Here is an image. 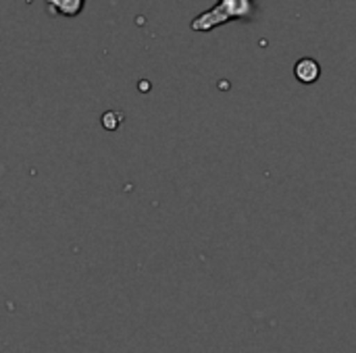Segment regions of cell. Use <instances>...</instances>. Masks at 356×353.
I'll use <instances>...</instances> for the list:
<instances>
[{"label": "cell", "instance_id": "6da1fadb", "mask_svg": "<svg viewBox=\"0 0 356 353\" xmlns=\"http://www.w3.org/2000/svg\"><path fill=\"white\" fill-rule=\"evenodd\" d=\"M257 15L254 0H219L209 10L200 12L192 21L194 31H211L227 21H250Z\"/></svg>", "mask_w": 356, "mask_h": 353}, {"label": "cell", "instance_id": "7a4b0ae2", "mask_svg": "<svg viewBox=\"0 0 356 353\" xmlns=\"http://www.w3.org/2000/svg\"><path fill=\"white\" fill-rule=\"evenodd\" d=\"M86 6V0H46V8L50 15L77 17Z\"/></svg>", "mask_w": 356, "mask_h": 353}, {"label": "cell", "instance_id": "3957f363", "mask_svg": "<svg viewBox=\"0 0 356 353\" xmlns=\"http://www.w3.org/2000/svg\"><path fill=\"white\" fill-rule=\"evenodd\" d=\"M294 75H296V79L298 81H302V83H315L317 79H319V75H321V67H319V62L315 60V58H300L298 62H296V67H294Z\"/></svg>", "mask_w": 356, "mask_h": 353}, {"label": "cell", "instance_id": "277c9868", "mask_svg": "<svg viewBox=\"0 0 356 353\" xmlns=\"http://www.w3.org/2000/svg\"><path fill=\"white\" fill-rule=\"evenodd\" d=\"M100 121H102V127H104L106 131H115V129H119L121 123H123V112H119V110H108V112L102 114Z\"/></svg>", "mask_w": 356, "mask_h": 353}]
</instances>
